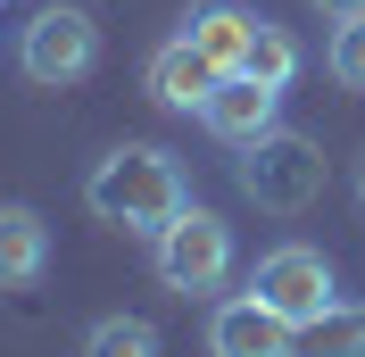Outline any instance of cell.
I'll return each mask as SVG.
<instances>
[{
	"label": "cell",
	"mask_w": 365,
	"mask_h": 357,
	"mask_svg": "<svg viewBox=\"0 0 365 357\" xmlns=\"http://www.w3.org/2000/svg\"><path fill=\"white\" fill-rule=\"evenodd\" d=\"M83 357H158V324L150 316H100L83 333Z\"/></svg>",
	"instance_id": "cell-13"
},
{
	"label": "cell",
	"mask_w": 365,
	"mask_h": 357,
	"mask_svg": "<svg viewBox=\"0 0 365 357\" xmlns=\"http://www.w3.org/2000/svg\"><path fill=\"white\" fill-rule=\"evenodd\" d=\"M316 9H332V17H349V9H365V0H316Z\"/></svg>",
	"instance_id": "cell-15"
},
{
	"label": "cell",
	"mask_w": 365,
	"mask_h": 357,
	"mask_svg": "<svg viewBox=\"0 0 365 357\" xmlns=\"http://www.w3.org/2000/svg\"><path fill=\"white\" fill-rule=\"evenodd\" d=\"M291 357H365V308L332 299L324 316L291 324Z\"/></svg>",
	"instance_id": "cell-11"
},
{
	"label": "cell",
	"mask_w": 365,
	"mask_h": 357,
	"mask_svg": "<svg viewBox=\"0 0 365 357\" xmlns=\"http://www.w3.org/2000/svg\"><path fill=\"white\" fill-rule=\"evenodd\" d=\"M207 357H291V316H274L257 291L207 316Z\"/></svg>",
	"instance_id": "cell-6"
},
{
	"label": "cell",
	"mask_w": 365,
	"mask_h": 357,
	"mask_svg": "<svg viewBox=\"0 0 365 357\" xmlns=\"http://www.w3.org/2000/svg\"><path fill=\"white\" fill-rule=\"evenodd\" d=\"M232 75H257V84H274V91H282V84L299 75V42L282 34V25H266V17H257V34H250V50H241V67H232Z\"/></svg>",
	"instance_id": "cell-12"
},
{
	"label": "cell",
	"mask_w": 365,
	"mask_h": 357,
	"mask_svg": "<svg viewBox=\"0 0 365 357\" xmlns=\"http://www.w3.org/2000/svg\"><path fill=\"white\" fill-rule=\"evenodd\" d=\"M274 116H282V91H274V84H257V75H225V84L207 91L200 125L216 141H232V150H250L257 134H274Z\"/></svg>",
	"instance_id": "cell-7"
},
{
	"label": "cell",
	"mask_w": 365,
	"mask_h": 357,
	"mask_svg": "<svg viewBox=\"0 0 365 357\" xmlns=\"http://www.w3.org/2000/svg\"><path fill=\"white\" fill-rule=\"evenodd\" d=\"M50 266V224L34 216L25 200L0 208V291H25V283H42Z\"/></svg>",
	"instance_id": "cell-10"
},
{
	"label": "cell",
	"mask_w": 365,
	"mask_h": 357,
	"mask_svg": "<svg viewBox=\"0 0 365 357\" xmlns=\"http://www.w3.org/2000/svg\"><path fill=\"white\" fill-rule=\"evenodd\" d=\"M324 59H332V75H341L349 91H365V9H349V17L332 25V50H324Z\"/></svg>",
	"instance_id": "cell-14"
},
{
	"label": "cell",
	"mask_w": 365,
	"mask_h": 357,
	"mask_svg": "<svg viewBox=\"0 0 365 357\" xmlns=\"http://www.w3.org/2000/svg\"><path fill=\"white\" fill-rule=\"evenodd\" d=\"M241 191H250L266 216H299V208H316V191H324V150L307 134H257L250 141V158H241Z\"/></svg>",
	"instance_id": "cell-2"
},
{
	"label": "cell",
	"mask_w": 365,
	"mask_h": 357,
	"mask_svg": "<svg viewBox=\"0 0 365 357\" xmlns=\"http://www.w3.org/2000/svg\"><path fill=\"white\" fill-rule=\"evenodd\" d=\"M17 67L34 84H83L100 67V25H91V9H75V0L42 9V17L25 25V42H17Z\"/></svg>",
	"instance_id": "cell-4"
},
{
	"label": "cell",
	"mask_w": 365,
	"mask_h": 357,
	"mask_svg": "<svg viewBox=\"0 0 365 357\" xmlns=\"http://www.w3.org/2000/svg\"><path fill=\"white\" fill-rule=\"evenodd\" d=\"M150 258H158V283L166 291H225V274H232V224L207 216V208H182L158 241H150Z\"/></svg>",
	"instance_id": "cell-3"
},
{
	"label": "cell",
	"mask_w": 365,
	"mask_h": 357,
	"mask_svg": "<svg viewBox=\"0 0 365 357\" xmlns=\"http://www.w3.org/2000/svg\"><path fill=\"white\" fill-rule=\"evenodd\" d=\"M83 200H91V216H100V224H125V233H150V241H158L166 224L191 208V200H182L175 158L150 150V141H125V150H108L100 166H91Z\"/></svg>",
	"instance_id": "cell-1"
},
{
	"label": "cell",
	"mask_w": 365,
	"mask_h": 357,
	"mask_svg": "<svg viewBox=\"0 0 365 357\" xmlns=\"http://www.w3.org/2000/svg\"><path fill=\"white\" fill-rule=\"evenodd\" d=\"M250 34H257V9H241V0H191V17H182V42H200L225 75L241 67Z\"/></svg>",
	"instance_id": "cell-9"
},
{
	"label": "cell",
	"mask_w": 365,
	"mask_h": 357,
	"mask_svg": "<svg viewBox=\"0 0 365 357\" xmlns=\"http://www.w3.org/2000/svg\"><path fill=\"white\" fill-rule=\"evenodd\" d=\"M357 200H365V166H357Z\"/></svg>",
	"instance_id": "cell-16"
},
{
	"label": "cell",
	"mask_w": 365,
	"mask_h": 357,
	"mask_svg": "<svg viewBox=\"0 0 365 357\" xmlns=\"http://www.w3.org/2000/svg\"><path fill=\"white\" fill-rule=\"evenodd\" d=\"M250 291L266 299L274 316L307 324V316H324V308H332V266H324V249H307V241H274L266 258H257Z\"/></svg>",
	"instance_id": "cell-5"
},
{
	"label": "cell",
	"mask_w": 365,
	"mask_h": 357,
	"mask_svg": "<svg viewBox=\"0 0 365 357\" xmlns=\"http://www.w3.org/2000/svg\"><path fill=\"white\" fill-rule=\"evenodd\" d=\"M216 84H225V67H216L200 42H182V34L150 59V100H158V109H207Z\"/></svg>",
	"instance_id": "cell-8"
}]
</instances>
